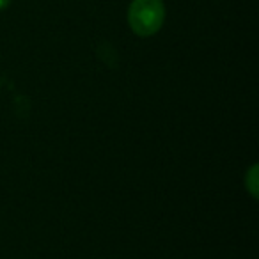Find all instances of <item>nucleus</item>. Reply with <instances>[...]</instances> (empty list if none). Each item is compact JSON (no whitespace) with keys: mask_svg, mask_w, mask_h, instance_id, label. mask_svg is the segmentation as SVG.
<instances>
[{"mask_svg":"<svg viewBox=\"0 0 259 259\" xmlns=\"http://www.w3.org/2000/svg\"><path fill=\"white\" fill-rule=\"evenodd\" d=\"M165 20L162 0H134L128 8V25L137 36L149 37L156 34Z\"/></svg>","mask_w":259,"mask_h":259,"instance_id":"f257e3e1","label":"nucleus"},{"mask_svg":"<svg viewBox=\"0 0 259 259\" xmlns=\"http://www.w3.org/2000/svg\"><path fill=\"white\" fill-rule=\"evenodd\" d=\"M245 187L250 192V195L254 199H257V190H259V178H257V165H252L248 169L247 176H245Z\"/></svg>","mask_w":259,"mask_h":259,"instance_id":"f03ea898","label":"nucleus"},{"mask_svg":"<svg viewBox=\"0 0 259 259\" xmlns=\"http://www.w3.org/2000/svg\"><path fill=\"white\" fill-rule=\"evenodd\" d=\"M9 4H11V0H0V9H6Z\"/></svg>","mask_w":259,"mask_h":259,"instance_id":"7ed1b4c3","label":"nucleus"}]
</instances>
